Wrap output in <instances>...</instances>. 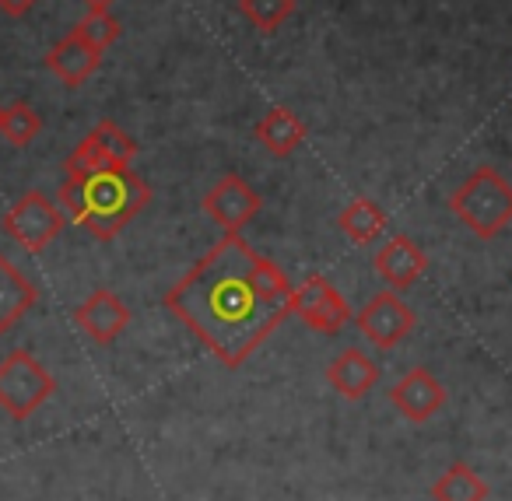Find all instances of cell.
<instances>
[{"label": "cell", "instance_id": "8", "mask_svg": "<svg viewBox=\"0 0 512 501\" xmlns=\"http://www.w3.org/2000/svg\"><path fill=\"white\" fill-rule=\"evenodd\" d=\"M260 207H264V197H260L239 172L221 176L218 183L204 193V214L225 235H239V228L249 225V221L260 214Z\"/></svg>", "mask_w": 512, "mask_h": 501}, {"label": "cell", "instance_id": "13", "mask_svg": "<svg viewBox=\"0 0 512 501\" xmlns=\"http://www.w3.org/2000/svg\"><path fill=\"white\" fill-rule=\"evenodd\" d=\"M327 382L334 386V393H341L344 400H362L376 389L379 382V365L376 358L362 351V347H344L334 361L327 365Z\"/></svg>", "mask_w": 512, "mask_h": 501}, {"label": "cell", "instance_id": "24", "mask_svg": "<svg viewBox=\"0 0 512 501\" xmlns=\"http://www.w3.org/2000/svg\"><path fill=\"white\" fill-rule=\"evenodd\" d=\"M0 113H4V109H0Z\"/></svg>", "mask_w": 512, "mask_h": 501}, {"label": "cell", "instance_id": "18", "mask_svg": "<svg viewBox=\"0 0 512 501\" xmlns=\"http://www.w3.org/2000/svg\"><path fill=\"white\" fill-rule=\"evenodd\" d=\"M0 134L11 148H29L39 134H43V116L29 106V102H11L0 113Z\"/></svg>", "mask_w": 512, "mask_h": 501}, {"label": "cell", "instance_id": "12", "mask_svg": "<svg viewBox=\"0 0 512 501\" xmlns=\"http://www.w3.org/2000/svg\"><path fill=\"white\" fill-rule=\"evenodd\" d=\"M99 64H102V50H95L92 43H85L74 29L67 32L57 46H50V53H46V67H50L67 88H81L95 71H99Z\"/></svg>", "mask_w": 512, "mask_h": 501}, {"label": "cell", "instance_id": "1", "mask_svg": "<svg viewBox=\"0 0 512 501\" xmlns=\"http://www.w3.org/2000/svg\"><path fill=\"white\" fill-rule=\"evenodd\" d=\"M295 284L239 235H225L165 295V309L225 368H239L292 316Z\"/></svg>", "mask_w": 512, "mask_h": 501}, {"label": "cell", "instance_id": "14", "mask_svg": "<svg viewBox=\"0 0 512 501\" xmlns=\"http://www.w3.org/2000/svg\"><path fill=\"white\" fill-rule=\"evenodd\" d=\"M306 134H309L306 123H302L288 106L267 109V113L260 116V120H256V127H253V137L264 144V148L271 151L274 158L295 155V151L306 144Z\"/></svg>", "mask_w": 512, "mask_h": 501}, {"label": "cell", "instance_id": "17", "mask_svg": "<svg viewBox=\"0 0 512 501\" xmlns=\"http://www.w3.org/2000/svg\"><path fill=\"white\" fill-rule=\"evenodd\" d=\"M432 498L435 501H488V484H484V477H477L474 466L453 463L432 484Z\"/></svg>", "mask_w": 512, "mask_h": 501}, {"label": "cell", "instance_id": "5", "mask_svg": "<svg viewBox=\"0 0 512 501\" xmlns=\"http://www.w3.org/2000/svg\"><path fill=\"white\" fill-rule=\"evenodd\" d=\"M67 228V214L60 204H53L43 190H29L8 207L4 214V232L25 249V253H43L53 239Z\"/></svg>", "mask_w": 512, "mask_h": 501}, {"label": "cell", "instance_id": "11", "mask_svg": "<svg viewBox=\"0 0 512 501\" xmlns=\"http://www.w3.org/2000/svg\"><path fill=\"white\" fill-rule=\"evenodd\" d=\"M74 326H81L95 344H113L130 326V309L116 291L99 288L74 309Z\"/></svg>", "mask_w": 512, "mask_h": 501}, {"label": "cell", "instance_id": "7", "mask_svg": "<svg viewBox=\"0 0 512 501\" xmlns=\"http://www.w3.org/2000/svg\"><path fill=\"white\" fill-rule=\"evenodd\" d=\"M292 312L320 333H337L351 323V305L323 274L306 277L292 291Z\"/></svg>", "mask_w": 512, "mask_h": 501}, {"label": "cell", "instance_id": "3", "mask_svg": "<svg viewBox=\"0 0 512 501\" xmlns=\"http://www.w3.org/2000/svg\"><path fill=\"white\" fill-rule=\"evenodd\" d=\"M449 211L477 235V239H498L512 221V183L491 165L474 169L453 193Z\"/></svg>", "mask_w": 512, "mask_h": 501}, {"label": "cell", "instance_id": "6", "mask_svg": "<svg viewBox=\"0 0 512 501\" xmlns=\"http://www.w3.org/2000/svg\"><path fill=\"white\" fill-rule=\"evenodd\" d=\"M355 323H358V330H362V337L369 340L376 351H393V347H400L407 337H411L418 319H414V309L397 295V291L386 288L362 305Z\"/></svg>", "mask_w": 512, "mask_h": 501}, {"label": "cell", "instance_id": "22", "mask_svg": "<svg viewBox=\"0 0 512 501\" xmlns=\"http://www.w3.org/2000/svg\"><path fill=\"white\" fill-rule=\"evenodd\" d=\"M36 4L39 0H0V11H4L8 18H25Z\"/></svg>", "mask_w": 512, "mask_h": 501}, {"label": "cell", "instance_id": "16", "mask_svg": "<svg viewBox=\"0 0 512 501\" xmlns=\"http://www.w3.org/2000/svg\"><path fill=\"white\" fill-rule=\"evenodd\" d=\"M341 232L348 235L355 246H372L379 235L386 232V211L372 197H355L337 218Z\"/></svg>", "mask_w": 512, "mask_h": 501}, {"label": "cell", "instance_id": "23", "mask_svg": "<svg viewBox=\"0 0 512 501\" xmlns=\"http://www.w3.org/2000/svg\"><path fill=\"white\" fill-rule=\"evenodd\" d=\"M81 4H85L88 11H109L116 4V0H81Z\"/></svg>", "mask_w": 512, "mask_h": 501}, {"label": "cell", "instance_id": "10", "mask_svg": "<svg viewBox=\"0 0 512 501\" xmlns=\"http://www.w3.org/2000/svg\"><path fill=\"white\" fill-rule=\"evenodd\" d=\"M372 267H376V274L386 281V288L407 291L425 277L428 256H425V249L411 239V235H393V239H386L383 246H379Z\"/></svg>", "mask_w": 512, "mask_h": 501}, {"label": "cell", "instance_id": "20", "mask_svg": "<svg viewBox=\"0 0 512 501\" xmlns=\"http://www.w3.org/2000/svg\"><path fill=\"white\" fill-rule=\"evenodd\" d=\"M95 144L102 148V155L106 158H113V162H123V165H130L134 162V155H137V141L127 134V130L120 127V123H113V120H99L95 123V130L92 134Z\"/></svg>", "mask_w": 512, "mask_h": 501}, {"label": "cell", "instance_id": "15", "mask_svg": "<svg viewBox=\"0 0 512 501\" xmlns=\"http://www.w3.org/2000/svg\"><path fill=\"white\" fill-rule=\"evenodd\" d=\"M39 291L8 256L0 253V337L15 330V323L36 305Z\"/></svg>", "mask_w": 512, "mask_h": 501}, {"label": "cell", "instance_id": "9", "mask_svg": "<svg viewBox=\"0 0 512 501\" xmlns=\"http://www.w3.org/2000/svg\"><path fill=\"white\" fill-rule=\"evenodd\" d=\"M390 403L404 414V421L425 424L446 407V386L428 368H411V372L393 382Z\"/></svg>", "mask_w": 512, "mask_h": 501}, {"label": "cell", "instance_id": "21", "mask_svg": "<svg viewBox=\"0 0 512 501\" xmlns=\"http://www.w3.org/2000/svg\"><path fill=\"white\" fill-rule=\"evenodd\" d=\"M74 32H78L85 43H92L95 50L106 53L109 46H113L116 39L123 36V22L116 15H109V11H88V15L81 18L78 25H74Z\"/></svg>", "mask_w": 512, "mask_h": 501}, {"label": "cell", "instance_id": "19", "mask_svg": "<svg viewBox=\"0 0 512 501\" xmlns=\"http://www.w3.org/2000/svg\"><path fill=\"white\" fill-rule=\"evenodd\" d=\"M239 11L256 32H278L295 15V0H239Z\"/></svg>", "mask_w": 512, "mask_h": 501}, {"label": "cell", "instance_id": "2", "mask_svg": "<svg viewBox=\"0 0 512 501\" xmlns=\"http://www.w3.org/2000/svg\"><path fill=\"white\" fill-rule=\"evenodd\" d=\"M57 197L67 218L85 225L99 242H113L151 204V186L130 165H106L85 179L64 176Z\"/></svg>", "mask_w": 512, "mask_h": 501}, {"label": "cell", "instance_id": "4", "mask_svg": "<svg viewBox=\"0 0 512 501\" xmlns=\"http://www.w3.org/2000/svg\"><path fill=\"white\" fill-rule=\"evenodd\" d=\"M53 393L57 379L32 351L18 347L8 358H0V410L11 421H29Z\"/></svg>", "mask_w": 512, "mask_h": 501}]
</instances>
